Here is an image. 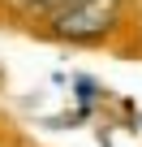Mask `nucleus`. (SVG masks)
<instances>
[{
	"instance_id": "obj_2",
	"label": "nucleus",
	"mask_w": 142,
	"mask_h": 147,
	"mask_svg": "<svg viewBox=\"0 0 142 147\" xmlns=\"http://www.w3.org/2000/svg\"><path fill=\"white\" fill-rule=\"evenodd\" d=\"M22 5H26V0H22Z\"/></svg>"
},
{
	"instance_id": "obj_1",
	"label": "nucleus",
	"mask_w": 142,
	"mask_h": 147,
	"mask_svg": "<svg viewBox=\"0 0 142 147\" xmlns=\"http://www.w3.org/2000/svg\"><path fill=\"white\" fill-rule=\"evenodd\" d=\"M121 22V0H69L65 9L52 13V35L69 43H91L103 39Z\"/></svg>"
}]
</instances>
